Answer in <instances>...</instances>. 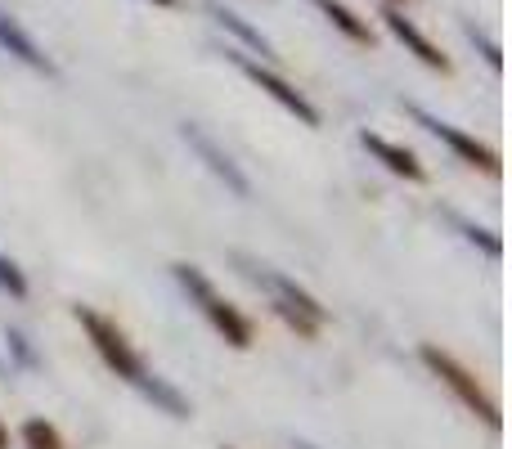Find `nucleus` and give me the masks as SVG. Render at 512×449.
Segmentation results:
<instances>
[{
    "mask_svg": "<svg viewBox=\"0 0 512 449\" xmlns=\"http://www.w3.org/2000/svg\"><path fill=\"white\" fill-rule=\"evenodd\" d=\"M72 319L81 324V333H86L90 351L99 355V364H104V369L113 373L117 382H126V387H131L135 396L144 400V405H153L158 414L176 418V423L194 418V405H189V396L171 378H162V373L153 369L149 360H144L140 346L131 342V333H126V328L117 324L113 315H104V310L81 306V301H77V306H72Z\"/></svg>",
    "mask_w": 512,
    "mask_h": 449,
    "instance_id": "1",
    "label": "nucleus"
},
{
    "mask_svg": "<svg viewBox=\"0 0 512 449\" xmlns=\"http://www.w3.org/2000/svg\"><path fill=\"white\" fill-rule=\"evenodd\" d=\"M230 265L252 283L256 292H265V301H270L274 315H279L297 337H306V342H315L319 328L333 319V310H328L306 283H297L292 274L274 270L270 261H256V256H248V252H230Z\"/></svg>",
    "mask_w": 512,
    "mask_h": 449,
    "instance_id": "2",
    "label": "nucleus"
},
{
    "mask_svg": "<svg viewBox=\"0 0 512 449\" xmlns=\"http://www.w3.org/2000/svg\"><path fill=\"white\" fill-rule=\"evenodd\" d=\"M171 279H176V288L185 292V301L198 310V319H203L207 328H212L216 337H221L230 351H252L256 342V324L252 315L243 306H234L230 297H225L221 288L212 283V274L203 270V265L194 261H176L171 265Z\"/></svg>",
    "mask_w": 512,
    "mask_h": 449,
    "instance_id": "3",
    "label": "nucleus"
},
{
    "mask_svg": "<svg viewBox=\"0 0 512 449\" xmlns=\"http://www.w3.org/2000/svg\"><path fill=\"white\" fill-rule=\"evenodd\" d=\"M418 364H423V369L432 373V378L441 382V387L450 391V396L459 400V405L468 409L472 418H481L490 432H504V414H499V400L490 396L486 382H481L477 373H472L454 351H445V346H436V342H423V346H418Z\"/></svg>",
    "mask_w": 512,
    "mask_h": 449,
    "instance_id": "4",
    "label": "nucleus"
},
{
    "mask_svg": "<svg viewBox=\"0 0 512 449\" xmlns=\"http://www.w3.org/2000/svg\"><path fill=\"white\" fill-rule=\"evenodd\" d=\"M400 108H405V117H409L414 126H423L432 140H441L445 149H450L454 158L463 162V167L481 171V176H490V180L504 176V158H499V149H490L486 140H477L472 131H463V126H454V122H445V117L427 113L423 104H400Z\"/></svg>",
    "mask_w": 512,
    "mask_h": 449,
    "instance_id": "5",
    "label": "nucleus"
},
{
    "mask_svg": "<svg viewBox=\"0 0 512 449\" xmlns=\"http://www.w3.org/2000/svg\"><path fill=\"white\" fill-rule=\"evenodd\" d=\"M225 59H230L234 68H239L243 77H248L252 86H256V90H261V95H265V99H274V104H279V108H283V113H288V117H297L301 126H310V131H315V126L324 122V117H319V108L310 104V99L301 95V90L292 86L288 77H283V72H274L270 63L252 59V54H243V50H225Z\"/></svg>",
    "mask_w": 512,
    "mask_h": 449,
    "instance_id": "6",
    "label": "nucleus"
},
{
    "mask_svg": "<svg viewBox=\"0 0 512 449\" xmlns=\"http://www.w3.org/2000/svg\"><path fill=\"white\" fill-rule=\"evenodd\" d=\"M180 140L189 144V153H194L198 162H203L207 171H212L216 180H221L225 189H230L234 198H252V180H248V171L234 162V153L225 149L216 135H207L198 122H180Z\"/></svg>",
    "mask_w": 512,
    "mask_h": 449,
    "instance_id": "7",
    "label": "nucleus"
},
{
    "mask_svg": "<svg viewBox=\"0 0 512 449\" xmlns=\"http://www.w3.org/2000/svg\"><path fill=\"white\" fill-rule=\"evenodd\" d=\"M378 18H382V27H387L391 36H396L400 45H405V54H414L423 68H432V72H441V77H450L454 72V63L445 59V50L432 41V36L423 32V27L414 23V18H405V9H396V5H382L378 9Z\"/></svg>",
    "mask_w": 512,
    "mask_h": 449,
    "instance_id": "8",
    "label": "nucleus"
},
{
    "mask_svg": "<svg viewBox=\"0 0 512 449\" xmlns=\"http://www.w3.org/2000/svg\"><path fill=\"white\" fill-rule=\"evenodd\" d=\"M360 149L369 153L382 171H391L396 180H405V185H427V167L418 162L414 149H405V144L387 140V135H378V131H360Z\"/></svg>",
    "mask_w": 512,
    "mask_h": 449,
    "instance_id": "9",
    "label": "nucleus"
},
{
    "mask_svg": "<svg viewBox=\"0 0 512 449\" xmlns=\"http://www.w3.org/2000/svg\"><path fill=\"white\" fill-rule=\"evenodd\" d=\"M0 50L9 54V59H18L23 63V68H32V72H41V77H54V59L50 54L41 50V45H36V36L27 32L23 23H18L14 14H9V9H0Z\"/></svg>",
    "mask_w": 512,
    "mask_h": 449,
    "instance_id": "10",
    "label": "nucleus"
},
{
    "mask_svg": "<svg viewBox=\"0 0 512 449\" xmlns=\"http://www.w3.org/2000/svg\"><path fill=\"white\" fill-rule=\"evenodd\" d=\"M207 14H212V23H216V27H225V32H230L234 41H239L243 50L252 54V59H256V54H261V63H270V68H274V63H279V50H274V41L261 32V27H252L248 18L239 14V9L221 5V0H207Z\"/></svg>",
    "mask_w": 512,
    "mask_h": 449,
    "instance_id": "11",
    "label": "nucleus"
},
{
    "mask_svg": "<svg viewBox=\"0 0 512 449\" xmlns=\"http://www.w3.org/2000/svg\"><path fill=\"white\" fill-rule=\"evenodd\" d=\"M310 9H319V14H324V23L333 27L337 36H346V41L351 45H373L378 41V32H373V23L364 14H355L351 5H346V0H306Z\"/></svg>",
    "mask_w": 512,
    "mask_h": 449,
    "instance_id": "12",
    "label": "nucleus"
},
{
    "mask_svg": "<svg viewBox=\"0 0 512 449\" xmlns=\"http://www.w3.org/2000/svg\"><path fill=\"white\" fill-rule=\"evenodd\" d=\"M445 221H450L454 229H459L463 238H468L477 252H486L490 261H499L504 256V238L495 234V229H486V225H477V221H468V216H459V212H445Z\"/></svg>",
    "mask_w": 512,
    "mask_h": 449,
    "instance_id": "13",
    "label": "nucleus"
},
{
    "mask_svg": "<svg viewBox=\"0 0 512 449\" xmlns=\"http://www.w3.org/2000/svg\"><path fill=\"white\" fill-rule=\"evenodd\" d=\"M18 445L23 449H68V441H63V432L50 423V418H27L23 427H18Z\"/></svg>",
    "mask_w": 512,
    "mask_h": 449,
    "instance_id": "14",
    "label": "nucleus"
},
{
    "mask_svg": "<svg viewBox=\"0 0 512 449\" xmlns=\"http://www.w3.org/2000/svg\"><path fill=\"white\" fill-rule=\"evenodd\" d=\"M0 292H5L9 301H27L32 297V283H27V270L14 261V256L0 252Z\"/></svg>",
    "mask_w": 512,
    "mask_h": 449,
    "instance_id": "15",
    "label": "nucleus"
},
{
    "mask_svg": "<svg viewBox=\"0 0 512 449\" xmlns=\"http://www.w3.org/2000/svg\"><path fill=\"white\" fill-rule=\"evenodd\" d=\"M463 36H468V41L481 50V59L490 63V72H504V50H499V41H490L477 23H463Z\"/></svg>",
    "mask_w": 512,
    "mask_h": 449,
    "instance_id": "16",
    "label": "nucleus"
},
{
    "mask_svg": "<svg viewBox=\"0 0 512 449\" xmlns=\"http://www.w3.org/2000/svg\"><path fill=\"white\" fill-rule=\"evenodd\" d=\"M5 351L14 355L18 369H36V364H41V360H36V351H32V342H27L18 328H9V324H5Z\"/></svg>",
    "mask_w": 512,
    "mask_h": 449,
    "instance_id": "17",
    "label": "nucleus"
},
{
    "mask_svg": "<svg viewBox=\"0 0 512 449\" xmlns=\"http://www.w3.org/2000/svg\"><path fill=\"white\" fill-rule=\"evenodd\" d=\"M0 449H9V427L0 423Z\"/></svg>",
    "mask_w": 512,
    "mask_h": 449,
    "instance_id": "18",
    "label": "nucleus"
},
{
    "mask_svg": "<svg viewBox=\"0 0 512 449\" xmlns=\"http://www.w3.org/2000/svg\"><path fill=\"white\" fill-rule=\"evenodd\" d=\"M153 5H158V9H176L180 0H153Z\"/></svg>",
    "mask_w": 512,
    "mask_h": 449,
    "instance_id": "19",
    "label": "nucleus"
},
{
    "mask_svg": "<svg viewBox=\"0 0 512 449\" xmlns=\"http://www.w3.org/2000/svg\"><path fill=\"white\" fill-rule=\"evenodd\" d=\"M292 449H319V445H310V441H297V445H292Z\"/></svg>",
    "mask_w": 512,
    "mask_h": 449,
    "instance_id": "20",
    "label": "nucleus"
},
{
    "mask_svg": "<svg viewBox=\"0 0 512 449\" xmlns=\"http://www.w3.org/2000/svg\"><path fill=\"white\" fill-rule=\"evenodd\" d=\"M387 5H396V9H400V5H405V0H387Z\"/></svg>",
    "mask_w": 512,
    "mask_h": 449,
    "instance_id": "21",
    "label": "nucleus"
},
{
    "mask_svg": "<svg viewBox=\"0 0 512 449\" xmlns=\"http://www.w3.org/2000/svg\"><path fill=\"white\" fill-rule=\"evenodd\" d=\"M221 449H234V445H221Z\"/></svg>",
    "mask_w": 512,
    "mask_h": 449,
    "instance_id": "22",
    "label": "nucleus"
}]
</instances>
